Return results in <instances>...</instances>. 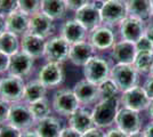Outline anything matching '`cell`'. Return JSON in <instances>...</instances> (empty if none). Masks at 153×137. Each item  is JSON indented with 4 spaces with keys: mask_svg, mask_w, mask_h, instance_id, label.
I'll return each mask as SVG.
<instances>
[{
    "mask_svg": "<svg viewBox=\"0 0 153 137\" xmlns=\"http://www.w3.org/2000/svg\"><path fill=\"white\" fill-rule=\"evenodd\" d=\"M88 34H89V32L85 29V26L81 25L74 19L65 21L61 26V30H59V36L63 39L66 40L70 45L88 40Z\"/></svg>",
    "mask_w": 153,
    "mask_h": 137,
    "instance_id": "obj_19",
    "label": "cell"
},
{
    "mask_svg": "<svg viewBox=\"0 0 153 137\" xmlns=\"http://www.w3.org/2000/svg\"><path fill=\"white\" fill-rule=\"evenodd\" d=\"M95 2H97V4H100V5H104L105 2H108V1H110V0H94Z\"/></svg>",
    "mask_w": 153,
    "mask_h": 137,
    "instance_id": "obj_49",
    "label": "cell"
},
{
    "mask_svg": "<svg viewBox=\"0 0 153 137\" xmlns=\"http://www.w3.org/2000/svg\"><path fill=\"white\" fill-rule=\"evenodd\" d=\"M53 111L59 117L69 118L81 106L73 89L58 88L51 98Z\"/></svg>",
    "mask_w": 153,
    "mask_h": 137,
    "instance_id": "obj_2",
    "label": "cell"
},
{
    "mask_svg": "<svg viewBox=\"0 0 153 137\" xmlns=\"http://www.w3.org/2000/svg\"><path fill=\"white\" fill-rule=\"evenodd\" d=\"M98 91H100V97L103 98H113L117 97V95L120 93L118 86L111 78H108L98 85Z\"/></svg>",
    "mask_w": 153,
    "mask_h": 137,
    "instance_id": "obj_31",
    "label": "cell"
},
{
    "mask_svg": "<svg viewBox=\"0 0 153 137\" xmlns=\"http://www.w3.org/2000/svg\"><path fill=\"white\" fill-rule=\"evenodd\" d=\"M138 76L140 73L137 72L133 64H119V63L113 64L110 73V78L114 81L121 93L138 86Z\"/></svg>",
    "mask_w": 153,
    "mask_h": 137,
    "instance_id": "obj_5",
    "label": "cell"
},
{
    "mask_svg": "<svg viewBox=\"0 0 153 137\" xmlns=\"http://www.w3.org/2000/svg\"><path fill=\"white\" fill-rule=\"evenodd\" d=\"M114 124L120 130L126 133L127 135H131L142 130V118L140 112L133 111L123 106L119 109Z\"/></svg>",
    "mask_w": 153,
    "mask_h": 137,
    "instance_id": "obj_12",
    "label": "cell"
},
{
    "mask_svg": "<svg viewBox=\"0 0 153 137\" xmlns=\"http://www.w3.org/2000/svg\"><path fill=\"white\" fill-rule=\"evenodd\" d=\"M112 62L100 55H95L88 63L82 67L83 77L90 82L100 85L104 80L110 78V73L112 69Z\"/></svg>",
    "mask_w": 153,
    "mask_h": 137,
    "instance_id": "obj_3",
    "label": "cell"
},
{
    "mask_svg": "<svg viewBox=\"0 0 153 137\" xmlns=\"http://www.w3.org/2000/svg\"><path fill=\"white\" fill-rule=\"evenodd\" d=\"M152 6H153V0H152Z\"/></svg>",
    "mask_w": 153,
    "mask_h": 137,
    "instance_id": "obj_51",
    "label": "cell"
},
{
    "mask_svg": "<svg viewBox=\"0 0 153 137\" xmlns=\"http://www.w3.org/2000/svg\"><path fill=\"white\" fill-rule=\"evenodd\" d=\"M68 126L80 134L90 130L95 127L91 111L88 110L86 106H80L74 113H72L68 118Z\"/></svg>",
    "mask_w": 153,
    "mask_h": 137,
    "instance_id": "obj_22",
    "label": "cell"
},
{
    "mask_svg": "<svg viewBox=\"0 0 153 137\" xmlns=\"http://www.w3.org/2000/svg\"><path fill=\"white\" fill-rule=\"evenodd\" d=\"M34 61L36 59H32L25 53L19 52L17 54L10 56L8 73L23 79L27 78L34 69Z\"/></svg>",
    "mask_w": 153,
    "mask_h": 137,
    "instance_id": "obj_17",
    "label": "cell"
},
{
    "mask_svg": "<svg viewBox=\"0 0 153 137\" xmlns=\"http://www.w3.org/2000/svg\"><path fill=\"white\" fill-rule=\"evenodd\" d=\"M22 131L8 122L0 126V137H19Z\"/></svg>",
    "mask_w": 153,
    "mask_h": 137,
    "instance_id": "obj_35",
    "label": "cell"
},
{
    "mask_svg": "<svg viewBox=\"0 0 153 137\" xmlns=\"http://www.w3.org/2000/svg\"><path fill=\"white\" fill-rule=\"evenodd\" d=\"M56 31V24L55 21L51 20L44 13L39 12L30 16V26L29 32L39 36L44 39H49L51 37L55 36Z\"/></svg>",
    "mask_w": 153,
    "mask_h": 137,
    "instance_id": "obj_13",
    "label": "cell"
},
{
    "mask_svg": "<svg viewBox=\"0 0 153 137\" xmlns=\"http://www.w3.org/2000/svg\"><path fill=\"white\" fill-rule=\"evenodd\" d=\"M143 133H144L145 137H153V120L145 126V128L143 129Z\"/></svg>",
    "mask_w": 153,
    "mask_h": 137,
    "instance_id": "obj_43",
    "label": "cell"
},
{
    "mask_svg": "<svg viewBox=\"0 0 153 137\" xmlns=\"http://www.w3.org/2000/svg\"><path fill=\"white\" fill-rule=\"evenodd\" d=\"M128 16L126 0H110L101 8L102 24L106 26L119 25Z\"/></svg>",
    "mask_w": 153,
    "mask_h": 137,
    "instance_id": "obj_8",
    "label": "cell"
},
{
    "mask_svg": "<svg viewBox=\"0 0 153 137\" xmlns=\"http://www.w3.org/2000/svg\"><path fill=\"white\" fill-rule=\"evenodd\" d=\"M105 137H128V135L120 130L118 127H114V128H110L105 131Z\"/></svg>",
    "mask_w": 153,
    "mask_h": 137,
    "instance_id": "obj_42",
    "label": "cell"
},
{
    "mask_svg": "<svg viewBox=\"0 0 153 137\" xmlns=\"http://www.w3.org/2000/svg\"><path fill=\"white\" fill-rule=\"evenodd\" d=\"M81 137H105V131L98 127H94L90 130L81 134Z\"/></svg>",
    "mask_w": 153,
    "mask_h": 137,
    "instance_id": "obj_39",
    "label": "cell"
},
{
    "mask_svg": "<svg viewBox=\"0 0 153 137\" xmlns=\"http://www.w3.org/2000/svg\"><path fill=\"white\" fill-rule=\"evenodd\" d=\"M120 97L100 99L91 110V116L95 127L101 129L110 128L115 122V118L120 109Z\"/></svg>",
    "mask_w": 153,
    "mask_h": 137,
    "instance_id": "obj_1",
    "label": "cell"
},
{
    "mask_svg": "<svg viewBox=\"0 0 153 137\" xmlns=\"http://www.w3.org/2000/svg\"><path fill=\"white\" fill-rule=\"evenodd\" d=\"M0 78H1V77H0Z\"/></svg>",
    "mask_w": 153,
    "mask_h": 137,
    "instance_id": "obj_52",
    "label": "cell"
},
{
    "mask_svg": "<svg viewBox=\"0 0 153 137\" xmlns=\"http://www.w3.org/2000/svg\"><path fill=\"white\" fill-rule=\"evenodd\" d=\"M7 31V27H6V16H2L0 15V34Z\"/></svg>",
    "mask_w": 153,
    "mask_h": 137,
    "instance_id": "obj_46",
    "label": "cell"
},
{
    "mask_svg": "<svg viewBox=\"0 0 153 137\" xmlns=\"http://www.w3.org/2000/svg\"><path fill=\"white\" fill-rule=\"evenodd\" d=\"M145 36H146L151 41H153V23H150V24L145 27Z\"/></svg>",
    "mask_w": 153,
    "mask_h": 137,
    "instance_id": "obj_45",
    "label": "cell"
},
{
    "mask_svg": "<svg viewBox=\"0 0 153 137\" xmlns=\"http://www.w3.org/2000/svg\"><path fill=\"white\" fill-rule=\"evenodd\" d=\"M29 26H30V16L21 10H16L15 13L8 15L6 17L7 31L15 33L19 37H22L29 32Z\"/></svg>",
    "mask_w": 153,
    "mask_h": 137,
    "instance_id": "obj_25",
    "label": "cell"
},
{
    "mask_svg": "<svg viewBox=\"0 0 153 137\" xmlns=\"http://www.w3.org/2000/svg\"><path fill=\"white\" fill-rule=\"evenodd\" d=\"M37 79L47 89L57 88L65 80V70L63 64L56 62H46L38 70Z\"/></svg>",
    "mask_w": 153,
    "mask_h": 137,
    "instance_id": "obj_6",
    "label": "cell"
},
{
    "mask_svg": "<svg viewBox=\"0 0 153 137\" xmlns=\"http://www.w3.org/2000/svg\"><path fill=\"white\" fill-rule=\"evenodd\" d=\"M10 105H12L10 103H8L0 97V126L7 124L9 111H10Z\"/></svg>",
    "mask_w": 153,
    "mask_h": 137,
    "instance_id": "obj_36",
    "label": "cell"
},
{
    "mask_svg": "<svg viewBox=\"0 0 153 137\" xmlns=\"http://www.w3.org/2000/svg\"><path fill=\"white\" fill-rule=\"evenodd\" d=\"M29 107H30V111H31L33 118L36 119V121H39L41 119L49 117L54 112L53 106H51V102L47 97L32 103L29 105Z\"/></svg>",
    "mask_w": 153,
    "mask_h": 137,
    "instance_id": "obj_29",
    "label": "cell"
},
{
    "mask_svg": "<svg viewBox=\"0 0 153 137\" xmlns=\"http://www.w3.org/2000/svg\"><path fill=\"white\" fill-rule=\"evenodd\" d=\"M19 137H39V136H38V134H37V131L34 130V128H33V129L22 131Z\"/></svg>",
    "mask_w": 153,
    "mask_h": 137,
    "instance_id": "obj_44",
    "label": "cell"
},
{
    "mask_svg": "<svg viewBox=\"0 0 153 137\" xmlns=\"http://www.w3.org/2000/svg\"><path fill=\"white\" fill-rule=\"evenodd\" d=\"M133 65L140 74V73L149 74L153 65V54H151V53H137Z\"/></svg>",
    "mask_w": 153,
    "mask_h": 137,
    "instance_id": "obj_30",
    "label": "cell"
},
{
    "mask_svg": "<svg viewBox=\"0 0 153 137\" xmlns=\"http://www.w3.org/2000/svg\"><path fill=\"white\" fill-rule=\"evenodd\" d=\"M47 91L48 89L42 85L38 79L34 80H29L25 84L24 88V94H23V99L22 102H24L25 104L30 105L34 102H38L42 98H46L47 96Z\"/></svg>",
    "mask_w": 153,
    "mask_h": 137,
    "instance_id": "obj_27",
    "label": "cell"
},
{
    "mask_svg": "<svg viewBox=\"0 0 153 137\" xmlns=\"http://www.w3.org/2000/svg\"><path fill=\"white\" fill-rule=\"evenodd\" d=\"M9 61H10L9 56H7L6 54L0 52V76H2L5 73H8Z\"/></svg>",
    "mask_w": 153,
    "mask_h": 137,
    "instance_id": "obj_38",
    "label": "cell"
},
{
    "mask_svg": "<svg viewBox=\"0 0 153 137\" xmlns=\"http://www.w3.org/2000/svg\"><path fill=\"white\" fill-rule=\"evenodd\" d=\"M25 84L23 78L6 73L0 78V97L10 104L22 102Z\"/></svg>",
    "mask_w": 153,
    "mask_h": 137,
    "instance_id": "obj_4",
    "label": "cell"
},
{
    "mask_svg": "<svg viewBox=\"0 0 153 137\" xmlns=\"http://www.w3.org/2000/svg\"><path fill=\"white\" fill-rule=\"evenodd\" d=\"M128 15L143 22H150L153 19L152 0H126Z\"/></svg>",
    "mask_w": 153,
    "mask_h": 137,
    "instance_id": "obj_23",
    "label": "cell"
},
{
    "mask_svg": "<svg viewBox=\"0 0 153 137\" xmlns=\"http://www.w3.org/2000/svg\"><path fill=\"white\" fill-rule=\"evenodd\" d=\"M62 129L63 126L61 120L53 114L37 121L34 127L39 137H59Z\"/></svg>",
    "mask_w": 153,
    "mask_h": 137,
    "instance_id": "obj_24",
    "label": "cell"
},
{
    "mask_svg": "<svg viewBox=\"0 0 153 137\" xmlns=\"http://www.w3.org/2000/svg\"><path fill=\"white\" fill-rule=\"evenodd\" d=\"M0 52L9 57L21 52V37L9 31L0 34Z\"/></svg>",
    "mask_w": 153,
    "mask_h": 137,
    "instance_id": "obj_28",
    "label": "cell"
},
{
    "mask_svg": "<svg viewBox=\"0 0 153 137\" xmlns=\"http://www.w3.org/2000/svg\"><path fill=\"white\" fill-rule=\"evenodd\" d=\"M128 137H145V135H144L143 131L140 130V131H137V133H134L131 135H128Z\"/></svg>",
    "mask_w": 153,
    "mask_h": 137,
    "instance_id": "obj_48",
    "label": "cell"
},
{
    "mask_svg": "<svg viewBox=\"0 0 153 137\" xmlns=\"http://www.w3.org/2000/svg\"><path fill=\"white\" fill-rule=\"evenodd\" d=\"M19 10V0H0V15L8 16Z\"/></svg>",
    "mask_w": 153,
    "mask_h": 137,
    "instance_id": "obj_33",
    "label": "cell"
},
{
    "mask_svg": "<svg viewBox=\"0 0 153 137\" xmlns=\"http://www.w3.org/2000/svg\"><path fill=\"white\" fill-rule=\"evenodd\" d=\"M137 55V49L134 42L127 40L117 41L111 48V57L119 64H133Z\"/></svg>",
    "mask_w": 153,
    "mask_h": 137,
    "instance_id": "obj_21",
    "label": "cell"
},
{
    "mask_svg": "<svg viewBox=\"0 0 153 137\" xmlns=\"http://www.w3.org/2000/svg\"><path fill=\"white\" fill-rule=\"evenodd\" d=\"M120 103L123 107H127L136 112H140L149 109L151 98L146 95L143 87L136 86L122 93L120 96Z\"/></svg>",
    "mask_w": 153,
    "mask_h": 137,
    "instance_id": "obj_10",
    "label": "cell"
},
{
    "mask_svg": "<svg viewBox=\"0 0 153 137\" xmlns=\"http://www.w3.org/2000/svg\"><path fill=\"white\" fill-rule=\"evenodd\" d=\"M101 8L102 5L97 4L95 1H90L82 8L78 9L74 13V20H76L85 29L90 32L95 30L96 27L102 25V17H101Z\"/></svg>",
    "mask_w": 153,
    "mask_h": 137,
    "instance_id": "obj_11",
    "label": "cell"
},
{
    "mask_svg": "<svg viewBox=\"0 0 153 137\" xmlns=\"http://www.w3.org/2000/svg\"><path fill=\"white\" fill-rule=\"evenodd\" d=\"M59 137H81V134L68 126V127H63Z\"/></svg>",
    "mask_w": 153,
    "mask_h": 137,
    "instance_id": "obj_41",
    "label": "cell"
},
{
    "mask_svg": "<svg viewBox=\"0 0 153 137\" xmlns=\"http://www.w3.org/2000/svg\"><path fill=\"white\" fill-rule=\"evenodd\" d=\"M90 0H65V4L68 9L71 12H74L76 13L78 9L82 8L83 6H86L87 4H89Z\"/></svg>",
    "mask_w": 153,
    "mask_h": 137,
    "instance_id": "obj_37",
    "label": "cell"
},
{
    "mask_svg": "<svg viewBox=\"0 0 153 137\" xmlns=\"http://www.w3.org/2000/svg\"><path fill=\"white\" fill-rule=\"evenodd\" d=\"M46 39L27 32L21 37V52L25 53L32 59H44Z\"/></svg>",
    "mask_w": 153,
    "mask_h": 137,
    "instance_id": "obj_20",
    "label": "cell"
},
{
    "mask_svg": "<svg viewBox=\"0 0 153 137\" xmlns=\"http://www.w3.org/2000/svg\"><path fill=\"white\" fill-rule=\"evenodd\" d=\"M71 45L63 39L59 34L53 36L46 40L45 54L44 59L46 62H56L63 64L65 61L69 59Z\"/></svg>",
    "mask_w": 153,
    "mask_h": 137,
    "instance_id": "obj_9",
    "label": "cell"
},
{
    "mask_svg": "<svg viewBox=\"0 0 153 137\" xmlns=\"http://www.w3.org/2000/svg\"><path fill=\"white\" fill-rule=\"evenodd\" d=\"M143 88L146 93V95L149 97L153 99V76H149L147 79L145 80L144 85H143Z\"/></svg>",
    "mask_w": 153,
    "mask_h": 137,
    "instance_id": "obj_40",
    "label": "cell"
},
{
    "mask_svg": "<svg viewBox=\"0 0 153 137\" xmlns=\"http://www.w3.org/2000/svg\"><path fill=\"white\" fill-rule=\"evenodd\" d=\"M149 76H153V65H152V67H151V71L149 73Z\"/></svg>",
    "mask_w": 153,
    "mask_h": 137,
    "instance_id": "obj_50",
    "label": "cell"
},
{
    "mask_svg": "<svg viewBox=\"0 0 153 137\" xmlns=\"http://www.w3.org/2000/svg\"><path fill=\"white\" fill-rule=\"evenodd\" d=\"M137 53H151L153 54V41L147 38L144 34L138 41L135 42Z\"/></svg>",
    "mask_w": 153,
    "mask_h": 137,
    "instance_id": "obj_34",
    "label": "cell"
},
{
    "mask_svg": "<svg viewBox=\"0 0 153 137\" xmlns=\"http://www.w3.org/2000/svg\"><path fill=\"white\" fill-rule=\"evenodd\" d=\"M65 0H41L40 12L51 17L55 22L63 20L68 13Z\"/></svg>",
    "mask_w": 153,
    "mask_h": 137,
    "instance_id": "obj_26",
    "label": "cell"
},
{
    "mask_svg": "<svg viewBox=\"0 0 153 137\" xmlns=\"http://www.w3.org/2000/svg\"><path fill=\"white\" fill-rule=\"evenodd\" d=\"M145 22L128 15L119 24V33L121 40L136 42L145 34Z\"/></svg>",
    "mask_w": 153,
    "mask_h": 137,
    "instance_id": "obj_14",
    "label": "cell"
},
{
    "mask_svg": "<svg viewBox=\"0 0 153 137\" xmlns=\"http://www.w3.org/2000/svg\"><path fill=\"white\" fill-rule=\"evenodd\" d=\"M79 103L81 106H88L91 104H96L101 97L98 91V85H95L86 79L78 81L74 87L72 88Z\"/></svg>",
    "mask_w": 153,
    "mask_h": 137,
    "instance_id": "obj_15",
    "label": "cell"
},
{
    "mask_svg": "<svg viewBox=\"0 0 153 137\" xmlns=\"http://www.w3.org/2000/svg\"><path fill=\"white\" fill-rule=\"evenodd\" d=\"M96 52H97L96 48L88 40L80 41V42L71 45L69 61L73 65L83 67L88 63L89 59H91L95 55H97Z\"/></svg>",
    "mask_w": 153,
    "mask_h": 137,
    "instance_id": "obj_18",
    "label": "cell"
},
{
    "mask_svg": "<svg viewBox=\"0 0 153 137\" xmlns=\"http://www.w3.org/2000/svg\"><path fill=\"white\" fill-rule=\"evenodd\" d=\"M41 0H19V10L32 16L40 12Z\"/></svg>",
    "mask_w": 153,
    "mask_h": 137,
    "instance_id": "obj_32",
    "label": "cell"
},
{
    "mask_svg": "<svg viewBox=\"0 0 153 137\" xmlns=\"http://www.w3.org/2000/svg\"><path fill=\"white\" fill-rule=\"evenodd\" d=\"M147 112H149L150 118L153 120V99H151V103H150V106H149V109H147Z\"/></svg>",
    "mask_w": 153,
    "mask_h": 137,
    "instance_id": "obj_47",
    "label": "cell"
},
{
    "mask_svg": "<svg viewBox=\"0 0 153 137\" xmlns=\"http://www.w3.org/2000/svg\"><path fill=\"white\" fill-rule=\"evenodd\" d=\"M88 41L96 48V50L111 49L115 42V33L112 27L106 25H100L88 34Z\"/></svg>",
    "mask_w": 153,
    "mask_h": 137,
    "instance_id": "obj_16",
    "label": "cell"
},
{
    "mask_svg": "<svg viewBox=\"0 0 153 137\" xmlns=\"http://www.w3.org/2000/svg\"><path fill=\"white\" fill-rule=\"evenodd\" d=\"M7 122L16 127L21 131L33 129L37 124L36 119L33 118L30 111L29 105L25 104L24 102H19L10 105V111Z\"/></svg>",
    "mask_w": 153,
    "mask_h": 137,
    "instance_id": "obj_7",
    "label": "cell"
}]
</instances>
